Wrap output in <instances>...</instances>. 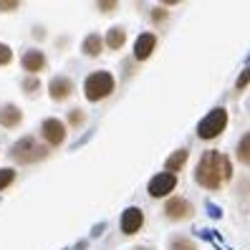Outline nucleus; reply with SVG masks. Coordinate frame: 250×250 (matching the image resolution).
I'll use <instances>...</instances> for the list:
<instances>
[{
    "mask_svg": "<svg viewBox=\"0 0 250 250\" xmlns=\"http://www.w3.org/2000/svg\"><path fill=\"white\" fill-rule=\"evenodd\" d=\"M83 124H86V111H81V109H71V111H68V126L79 129V126H83Z\"/></svg>",
    "mask_w": 250,
    "mask_h": 250,
    "instance_id": "obj_18",
    "label": "nucleus"
},
{
    "mask_svg": "<svg viewBox=\"0 0 250 250\" xmlns=\"http://www.w3.org/2000/svg\"><path fill=\"white\" fill-rule=\"evenodd\" d=\"M235 86H238V91H243V89H245V86H248V71H243V73H240V79H238V83H235Z\"/></svg>",
    "mask_w": 250,
    "mask_h": 250,
    "instance_id": "obj_25",
    "label": "nucleus"
},
{
    "mask_svg": "<svg viewBox=\"0 0 250 250\" xmlns=\"http://www.w3.org/2000/svg\"><path fill=\"white\" fill-rule=\"evenodd\" d=\"M21 86H23V91H25V94H36V91L41 89V81H38V76H28Z\"/></svg>",
    "mask_w": 250,
    "mask_h": 250,
    "instance_id": "obj_20",
    "label": "nucleus"
},
{
    "mask_svg": "<svg viewBox=\"0 0 250 250\" xmlns=\"http://www.w3.org/2000/svg\"><path fill=\"white\" fill-rule=\"evenodd\" d=\"M13 61V51L8 43H0V66H8Z\"/></svg>",
    "mask_w": 250,
    "mask_h": 250,
    "instance_id": "obj_21",
    "label": "nucleus"
},
{
    "mask_svg": "<svg viewBox=\"0 0 250 250\" xmlns=\"http://www.w3.org/2000/svg\"><path fill=\"white\" fill-rule=\"evenodd\" d=\"M116 89V81L109 71H94L86 76L83 81V96L91 101V104H99V101H104L114 94Z\"/></svg>",
    "mask_w": 250,
    "mask_h": 250,
    "instance_id": "obj_3",
    "label": "nucleus"
},
{
    "mask_svg": "<svg viewBox=\"0 0 250 250\" xmlns=\"http://www.w3.org/2000/svg\"><path fill=\"white\" fill-rule=\"evenodd\" d=\"M248 146H250V134H243V139L238 142V159H240V165H243V167H248V162H250Z\"/></svg>",
    "mask_w": 250,
    "mask_h": 250,
    "instance_id": "obj_17",
    "label": "nucleus"
},
{
    "mask_svg": "<svg viewBox=\"0 0 250 250\" xmlns=\"http://www.w3.org/2000/svg\"><path fill=\"white\" fill-rule=\"evenodd\" d=\"M73 91H76V86H73V81L68 76H53L51 83H48V96L53 101H58V104L66 101V99H71Z\"/></svg>",
    "mask_w": 250,
    "mask_h": 250,
    "instance_id": "obj_9",
    "label": "nucleus"
},
{
    "mask_svg": "<svg viewBox=\"0 0 250 250\" xmlns=\"http://www.w3.org/2000/svg\"><path fill=\"white\" fill-rule=\"evenodd\" d=\"M23 124V111L16 104H3L0 106V126L3 129H18Z\"/></svg>",
    "mask_w": 250,
    "mask_h": 250,
    "instance_id": "obj_12",
    "label": "nucleus"
},
{
    "mask_svg": "<svg viewBox=\"0 0 250 250\" xmlns=\"http://www.w3.org/2000/svg\"><path fill=\"white\" fill-rule=\"evenodd\" d=\"M21 66H23V71L28 73V76H38L41 71H46V66H48V58H46V53L43 51H25L23 53V58H21Z\"/></svg>",
    "mask_w": 250,
    "mask_h": 250,
    "instance_id": "obj_10",
    "label": "nucleus"
},
{
    "mask_svg": "<svg viewBox=\"0 0 250 250\" xmlns=\"http://www.w3.org/2000/svg\"><path fill=\"white\" fill-rule=\"evenodd\" d=\"M187 159H189V152L185 149H177V152H172L169 157H167V162H165V172H169V174H177L185 165H187Z\"/></svg>",
    "mask_w": 250,
    "mask_h": 250,
    "instance_id": "obj_13",
    "label": "nucleus"
},
{
    "mask_svg": "<svg viewBox=\"0 0 250 250\" xmlns=\"http://www.w3.org/2000/svg\"><path fill=\"white\" fill-rule=\"evenodd\" d=\"M13 182H16V169H10V167L0 169V192H3L5 187H10Z\"/></svg>",
    "mask_w": 250,
    "mask_h": 250,
    "instance_id": "obj_19",
    "label": "nucleus"
},
{
    "mask_svg": "<svg viewBox=\"0 0 250 250\" xmlns=\"http://www.w3.org/2000/svg\"><path fill=\"white\" fill-rule=\"evenodd\" d=\"M18 8H21L18 0H10V3H3V0H0V13H10V10H18Z\"/></svg>",
    "mask_w": 250,
    "mask_h": 250,
    "instance_id": "obj_23",
    "label": "nucleus"
},
{
    "mask_svg": "<svg viewBox=\"0 0 250 250\" xmlns=\"http://www.w3.org/2000/svg\"><path fill=\"white\" fill-rule=\"evenodd\" d=\"M157 48V33H139V38L134 41V58L137 61H146Z\"/></svg>",
    "mask_w": 250,
    "mask_h": 250,
    "instance_id": "obj_11",
    "label": "nucleus"
},
{
    "mask_svg": "<svg viewBox=\"0 0 250 250\" xmlns=\"http://www.w3.org/2000/svg\"><path fill=\"white\" fill-rule=\"evenodd\" d=\"M169 250H197V243L187 235H174L169 240Z\"/></svg>",
    "mask_w": 250,
    "mask_h": 250,
    "instance_id": "obj_16",
    "label": "nucleus"
},
{
    "mask_svg": "<svg viewBox=\"0 0 250 250\" xmlns=\"http://www.w3.org/2000/svg\"><path fill=\"white\" fill-rule=\"evenodd\" d=\"M232 180V165L228 154H223L220 149H208L197 167H195V182L205 189H210V192H217V189H223L228 182Z\"/></svg>",
    "mask_w": 250,
    "mask_h": 250,
    "instance_id": "obj_1",
    "label": "nucleus"
},
{
    "mask_svg": "<svg viewBox=\"0 0 250 250\" xmlns=\"http://www.w3.org/2000/svg\"><path fill=\"white\" fill-rule=\"evenodd\" d=\"M96 8H99L101 13H114L116 8H119V3H96Z\"/></svg>",
    "mask_w": 250,
    "mask_h": 250,
    "instance_id": "obj_24",
    "label": "nucleus"
},
{
    "mask_svg": "<svg viewBox=\"0 0 250 250\" xmlns=\"http://www.w3.org/2000/svg\"><path fill=\"white\" fill-rule=\"evenodd\" d=\"M124 43H126V31H124V28H122V25L109 28V33H106V46H109L111 51H122Z\"/></svg>",
    "mask_w": 250,
    "mask_h": 250,
    "instance_id": "obj_15",
    "label": "nucleus"
},
{
    "mask_svg": "<svg viewBox=\"0 0 250 250\" xmlns=\"http://www.w3.org/2000/svg\"><path fill=\"white\" fill-rule=\"evenodd\" d=\"M10 157H13V162H18V165H36V162H43L48 157V146L28 134L10 146Z\"/></svg>",
    "mask_w": 250,
    "mask_h": 250,
    "instance_id": "obj_2",
    "label": "nucleus"
},
{
    "mask_svg": "<svg viewBox=\"0 0 250 250\" xmlns=\"http://www.w3.org/2000/svg\"><path fill=\"white\" fill-rule=\"evenodd\" d=\"M101 48H104V41H101L99 33H89V36L83 38V43H81L83 56H89V58H96L101 53Z\"/></svg>",
    "mask_w": 250,
    "mask_h": 250,
    "instance_id": "obj_14",
    "label": "nucleus"
},
{
    "mask_svg": "<svg viewBox=\"0 0 250 250\" xmlns=\"http://www.w3.org/2000/svg\"><path fill=\"white\" fill-rule=\"evenodd\" d=\"M225 129H228V111H225L223 106H215V109L197 124V137L205 139V142H212V139H217L220 134H223Z\"/></svg>",
    "mask_w": 250,
    "mask_h": 250,
    "instance_id": "obj_4",
    "label": "nucleus"
},
{
    "mask_svg": "<svg viewBox=\"0 0 250 250\" xmlns=\"http://www.w3.org/2000/svg\"><path fill=\"white\" fill-rule=\"evenodd\" d=\"M167 16H169V13H167L165 8H154V10H152V23H154V25L165 23V21H167Z\"/></svg>",
    "mask_w": 250,
    "mask_h": 250,
    "instance_id": "obj_22",
    "label": "nucleus"
},
{
    "mask_svg": "<svg viewBox=\"0 0 250 250\" xmlns=\"http://www.w3.org/2000/svg\"><path fill=\"white\" fill-rule=\"evenodd\" d=\"M122 232L124 235H137L142 228H144V212L142 208H137V205H131V208H126L122 212Z\"/></svg>",
    "mask_w": 250,
    "mask_h": 250,
    "instance_id": "obj_8",
    "label": "nucleus"
},
{
    "mask_svg": "<svg viewBox=\"0 0 250 250\" xmlns=\"http://www.w3.org/2000/svg\"><path fill=\"white\" fill-rule=\"evenodd\" d=\"M66 124L61 119H56V116H51V119H46L41 124V137L43 142H46V146H61L66 142Z\"/></svg>",
    "mask_w": 250,
    "mask_h": 250,
    "instance_id": "obj_5",
    "label": "nucleus"
},
{
    "mask_svg": "<svg viewBox=\"0 0 250 250\" xmlns=\"http://www.w3.org/2000/svg\"><path fill=\"white\" fill-rule=\"evenodd\" d=\"M174 187H177V174L159 172V174H154V177L149 180V185H146V192H149V197L159 200V197H167L169 192H174Z\"/></svg>",
    "mask_w": 250,
    "mask_h": 250,
    "instance_id": "obj_6",
    "label": "nucleus"
},
{
    "mask_svg": "<svg viewBox=\"0 0 250 250\" xmlns=\"http://www.w3.org/2000/svg\"><path fill=\"white\" fill-rule=\"evenodd\" d=\"M165 215L169 220H174V223H185V220H189L195 215V205L189 202L187 197H169L167 205H165Z\"/></svg>",
    "mask_w": 250,
    "mask_h": 250,
    "instance_id": "obj_7",
    "label": "nucleus"
}]
</instances>
